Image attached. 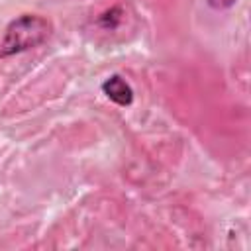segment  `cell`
<instances>
[{
	"label": "cell",
	"mask_w": 251,
	"mask_h": 251,
	"mask_svg": "<svg viewBox=\"0 0 251 251\" xmlns=\"http://www.w3.org/2000/svg\"><path fill=\"white\" fill-rule=\"evenodd\" d=\"M235 2H237V0H208V6H210L212 10H227V8H231Z\"/></svg>",
	"instance_id": "cell-3"
},
{
	"label": "cell",
	"mask_w": 251,
	"mask_h": 251,
	"mask_svg": "<svg viewBox=\"0 0 251 251\" xmlns=\"http://www.w3.org/2000/svg\"><path fill=\"white\" fill-rule=\"evenodd\" d=\"M102 92L118 106H129L133 102V88L129 86V82L120 76V75H110L104 82H102Z\"/></svg>",
	"instance_id": "cell-2"
},
{
	"label": "cell",
	"mask_w": 251,
	"mask_h": 251,
	"mask_svg": "<svg viewBox=\"0 0 251 251\" xmlns=\"http://www.w3.org/2000/svg\"><path fill=\"white\" fill-rule=\"evenodd\" d=\"M53 24L37 14H22L6 25L0 41V59L39 47L51 37Z\"/></svg>",
	"instance_id": "cell-1"
}]
</instances>
